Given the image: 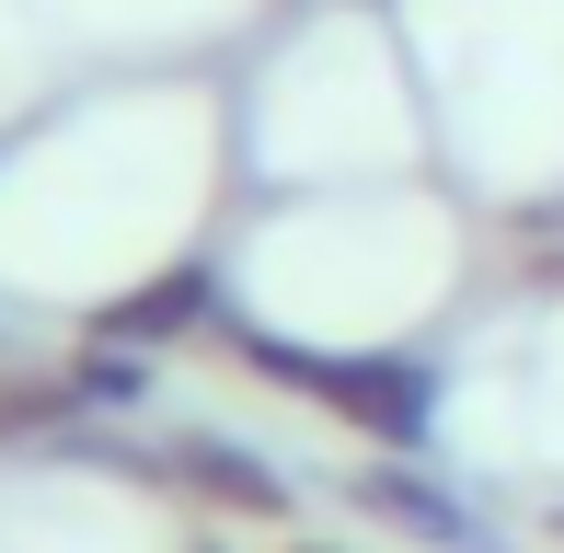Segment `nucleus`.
<instances>
[{"instance_id": "f257e3e1", "label": "nucleus", "mask_w": 564, "mask_h": 553, "mask_svg": "<svg viewBox=\"0 0 564 553\" xmlns=\"http://www.w3.org/2000/svg\"><path fill=\"white\" fill-rule=\"evenodd\" d=\"M242 346H253V369H276L323 415H346L369 449H426L449 426V381L403 346H289V335H242Z\"/></svg>"}, {"instance_id": "20e7f679", "label": "nucleus", "mask_w": 564, "mask_h": 553, "mask_svg": "<svg viewBox=\"0 0 564 553\" xmlns=\"http://www.w3.org/2000/svg\"><path fill=\"white\" fill-rule=\"evenodd\" d=\"M289 553H335V542H289Z\"/></svg>"}, {"instance_id": "7ed1b4c3", "label": "nucleus", "mask_w": 564, "mask_h": 553, "mask_svg": "<svg viewBox=\"0 0 564 553\" xmlns=\"http://www.w3.org/2000/svg\"><path fill=\"white\" fill-rule=\"evenodd\" d=\"M173 473H185L208 508H230V519H289L300 508V485L265 449H242V438H173Z\"/></svg>"}, {"instance_id": "f03ea898", "label": "nucleus", "mask_w": 564, "mask_h": 553, "mask_svg": "<svg viewBox=\"0 0 564 553\" xmlns=\"http://www.w3.org/2000/svg\"><path fill=\"white\" fill-rule=\"evenodd\" d=\"M357 508L380 519V531H403V542H426V553H507L496 531V508H484V485H449V473H426L415 449H380L369 473H357Z\"/></svg>"}]
</instances>
